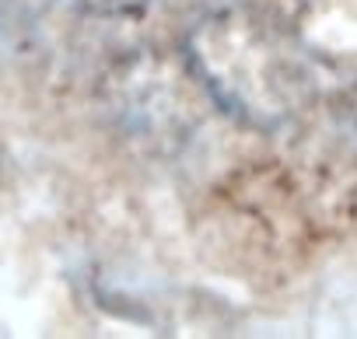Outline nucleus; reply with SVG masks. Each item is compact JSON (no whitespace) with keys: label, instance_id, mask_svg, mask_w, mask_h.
<instances>
[{"label":"nucleus","instance_id":"f257e3e1","mask_svg":"<svg viewBox=\"0 0 357 339\" xmlns=\"http://www.w3.org/2000/svg\"><path fill=\"white\" fill-rule=\"evenodd\" d=\"M84 18H137L151 8V0H63Z\"/></svg>","mask_w":357,"mask_h":339}]
</instances>
